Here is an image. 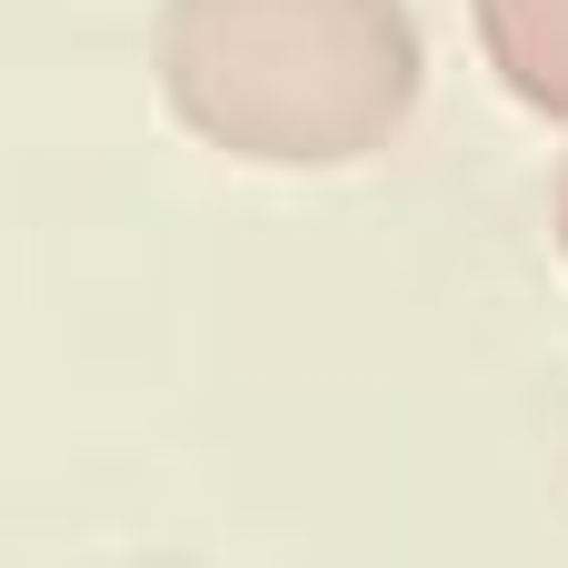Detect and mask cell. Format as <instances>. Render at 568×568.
Listing matches in <instances>:
<instances>
[{
  "instance_id": "1",
  "label": "cell",
  "mask_w": 568,
  "mask_h": 568,
  "mask_svg": "<svg viewBox=\"0 0 568 568\" xmlns=\"http://www.w3.org/2000/svg\"><path fill=\"white\" fill-rule=\"evenodd\" d=\"M160 100L230 160L339 170L419 100V30L399 0H160Z\"/></svg>"
},
{
  "instance_id": "2",
  "label": "cell",
  "mask_w": 568,
  "mask_h": 568,
  "mask_svg": "<svg viewBox=\"0 0 568 568\" xmlns=\"http://www.w3.org/2000/svg\"><path fill=\"white\" fill-rule=\"evenodd\" d=\"M479 30L539 110H568V0H479Z\"/></svg>"
}]
</instances>
